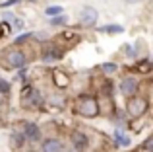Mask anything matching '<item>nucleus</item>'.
<instances>
[{
    "instance_id": "f257e3e1",
    "label": "nucleus",
    "mask_w": 153,
    "mask_h": 152,
    "mask_svg": "<svg viewBox=\"0 0 153 152\" xmlns=\"http://www.w3.org/2000/svg\"><path fill=\"white\" fill-rule=\"evenodd\" d=\"M0 65L6 70H14V68H23L27 65V55L23 53L22 47L12 45L0 51Z\"/></svg>"
},
{
    "instance_id": "f03ea898",
    "label": "nucleus",
    "mask_w": 153,
    "mask_h": 152,
    "mask_svg": "<svg viewBox=\"0 0 153 152\" xmlns=\"http://www.w3.org/2000/svg\"><path fill=\"white\" fill-rule=\"evenodd\" d=\"M76 113L85 117V119H93V117H97V115H101L97 98L91 96V94L78 96V99H76Z\"/></svg>"
},
{
    "instance_id": "7ed1b4c3",
    "label": "nucleus",
    "mask_w": 153,
    "mask_h": 152,
    "mask_svg": "<svg viewBox=\"0 0 153 152\" xmlns=\"http://www.w3.org/2000/svg\"><path fill=\"white\" fill-rule=\"evenodd\" d=\"M147 111V98L143 96H134L126 102V113L130 119H138Z\"/></svg>"
},
{
    "instance_id": "20e7f679",
    "label": "nucleus",
    "mask_w": 153,
    "mask_h": 152,
    "mask_svg": "<svg viewBox=\"0 0 153 152\" xmlns=\"http://www.w3.org/2000/svg\"><path fill=\"white\" fill-rule=\"evenodd\" d=\"M64 53H66V49H62V47H60V45H58L56 41L45 43V45L41 47V59H43L45 62L60 61V59L64 57Z\"/></svg>"
},
{
    "instance_id": "39448f33",
    "label": "nucleus",
    "mask_w": 153,
    "mask_h": 152,
    "mask_svg": "<svg viewBox=\"0 0 153 152\" xmlns=\"http://www.w3.org/2000/svg\"><path fill=\"white\" fill-rule=\"evenodd\" d=\"M120 94L124 96V98H134V96H138V90H140V80L136 78V76H124L122 80H120Z\"/></svg>"
},
{
    "instance_id": "423d86ee",
    "label": "nucleus",
    "mask_w": 153,
    "mask_h": 152,
    "mask_svg": "<svg viewBox=\"0 0 153 152\" xmlns=\"http://www.w3.org/2000/svg\"><path fill=\"white\" fill-rule=\"evenodd\" d=\"M70 142H72V146H74V150L82 152V150H85L87 146H89V137H87L83 131L76 129V131L70 133Z\"/></svg>"
},
{
    "instance_id": "0eeeda50",
    "label": "nucleus",
    "mask_w": 153,
    "mask_h": 152,
    "mask_svg": "<svg viewBox=\"0 0 153 152\" xmlns=\"http://www.w3.org/2000/svg\"><path fill=\"white\" fill-rule=\"evenodd\" d=\"M97 18H99V12L95 10L93 6H83L82 12H79V22L85 27L95 26V23H97Z\"/></svg>"
},
{
    "instance_id": "6e6552de",
    "label": "nucleus",
    "mask_w": 153,
    "mask_h": 152,
    "mask_svg": "<svg viewBox=\"0 0 153 152\" xmlns=\"http://www.w3.org/2000/svg\"><path fill=\"white\" fill-rule=\"evenodd\" d=\"M39 152H66V146H64V142L60 141V138L49 137V138H45V141L41 142Z\"/></svg>"
},
{
    "instance_id": "1a4fd4ad",
    "label": "nucleus",
    "mask_w": 153,
    "mask_h": 152,
    "mask_svg": "<svg viewBox=\"0 0 153 152\" xmlns=\"http://www.w3.org/2000/svg\"><path fill=\"white\" fill-rule=\"evenodd\" d=\"M78 41H79V35L74 33V31H62V33H58V37H56V43H58L62 49L76 45Z\"/></svg>"
},
{
    "instance_id": "9d476101",
    "label": "nucleus",
    "mask_w": 153,
    "mask_h": 152,
    "mask_svg": "<svg viewBox=\"0 0 153 152\" xmlns=\"http://www.w3.org/2000/svg\"><path fill=\"white\" fill-rule=\"evenodd\" d=\"M51 74H52V82H54V86H56V88L64 90V88L70 86V76L64 72V70H60V68H52V70H51Z\"/></svg>"
},
{
    "instance_id": "9b49d317",
    "label": "nucleus",
    "mask_w": 153,
    "mask_h": 152,
    "mask_svg": "<svg viewBox=\"0 0 153 152\" xmlns=\"http://www.w3.org/2000/svg\"><path fill=\"white\" fill-rule=\"evenodd\" d=\"M99 102V111L101 115H112L114 113V102H112V96H99L97 98Z\"/></svg>"
},
{
    "instance_id": "f8f14e48",
    "label": "nucleus",
    "mask_w": 153,
    "mask_h": 152,
    "mask_svg": "<svg viewBox=\"0 0 153 152\" xmlns=\"http://www.w3.org/2000/svg\"><path fill=\"white\" fill-rule=\"evenodd\" d=\"M22 102H23V105H25V107H39V105H41V102H43L41 92H39L37 88H31V92L27 96H23Z\"/></svg>"
},
{
    "instance_id": "ddd939ff",
    "label": "nucleus",
    "mask_w": 153,
    "mask_h": 152,
    "mask_svg": "<svg viewBox=\"0 0 153 152\" xmlns=\"http://www.w3.org/2000/svg\"><path fill=\"white\" fill-rule=\"evenodd\" d=\"M23 135H25V138L29 142H39V141H41V129H39L37 125H33V123H27V125H25Z\"/></svg>"
},
{
    "instance_id": "4468645a",
    "label": "nucleus",
    "mask_w": 153,
    "mask_h": 152,
    "mask_svg": "<svg viewBox=\"0 0 153 152\" xmlns=\"http://www.w3.org/2000/svg\"><path fill=\"white\" fill-rule=\"evenodd\" d=\"M25 141H27V138H25V135H23V133H18V131H14V133H12L10 135V146H12V148H23V146H25Z\"/></svg>"
},
{
    "instance_id": "2eb2a0df",
    "label": "nucleus",
    "mask_w": 153,
    "mask_h": 152,
    "mask_svg": "<svg viewBox=\"0 0 153 152\" xmlns=\"http://www.w3.org/2000/svg\"><path fill=\"white\" fill-rule=\"evenodd\" d=\"M114 142H116L118 146H130V138L124 137L120 129H116V131H114Z\"/></svg>"
},
{
    "instance_id": "dca6fc26",
    "label": "nucleus",
    "mask_w": 153,
    "mask_h": 152,
    "mask_svg": "<svg viewBox=\"0 0 153 152\" xmlns=\"http://www.w3.org/2000/svg\"><path fill=\"white\" fill-rule=\"evenodd\" d=\"M136 70L142 72V74H147V72H151V70H153V62L151 61H140L138 65H136Z\"/></svg>"
},
{
    "instance_id": "f3484780",
    "label": "nucleus",
    "mask_w": 153,
    "mask_h": 152,
    "mask_svg": "<svg viewBox=\"0 0 153 152\" xmlns=\"http://www.w3.org/2000/svg\"><path fill=\"white\" fill-rule=\"evenodd\" d=\"M99 31L101 33H122L124 31V27L122 26H116V23H108V26H103V27H99Z\"/></svg>"
},
{
    "instance_id": "a211bd4d",
    "label": "nucleus",
    "mask_w": 153,
    "mask_h": 152,
    "mask_svg": "<svg viewBox=\"0 0 153 152\" xmlns=\"http://www.w3.org/2000/svg\"><path fill=\"white\" fill-rule=\"evenodd\" d=\"M101 68H103L105 74H114L118 70V65L116 62H105V65H101Z\"/></svg>"
},
{
    "instance_id": "6ab92c4d",
    "label": "nucleus",
    "mask_w": 153,
    "mask_h": 152,
    "mask_svg": "<svg viewBox=\"0 0 153 152\" xmlns=\"http://www.w3.org/2000/svg\"><path fill=\"white\" fill-rule=\"evenodd\" d=\"M138 152H153V135H151V137H147L146 141H143L142 148H140Z\"/></svg>"
},
{
    "instance_id": "aec40b11",
    "label": "nucleus",
    "mask_w": 153,
    "mask_h": 152,
    "mask_svg": "<svg viewBox=\"0 0 153 152\" xmlns=\"http://www.w3.org/2000/svg\"><path fill=\"white\" fill-rule=\"evenodd\" d=\"M47 16H62V6H49L47 8Z\"/></svg>"
},
{
    "instance_id": "412c9836",
    "label": "nucleus",
    "mask_w": 153,
    "mask_h": 152,
    "mask_svg": "<svg viewBox=\"0 0 153 152\" xmlns=\"http://www.w3.org/2000/svg\"><path fill=\"white\" fill-rule=\"evenodd\" d=\"M51 26H66V16H56V18H52Z\"/></svg>"
},
{
    "instance_id": "4be33fe9",
    "label": "nucleus",
    "mask_w": 153,
    "mask_h": 152,
    "mask_svg": "<svg viewBox=\"0 0 153 152\" xmlns=\"http://www.w3.org/2000/svg\"><path fill=\"white\" fill-rule=\"evenodd\" d=\"M8 92H10V82L0 78V94H8Z\"/></svg>"
},
{
    "instance_id": "5701e85b",
    "label": "nucleus",
    "mask_w": 153,
    "mask_h": 152,
    "mask_svg": "<svg viewBox=\"0 0 153 152\" xmlns=\"http://www.w3.org/2000/svg\"><path fill=\"white\" fill-rule=\"evenodd\" d=\"M122 51H124L126 57H136V51H134V47H132V45H122Z\"/></svg>"
},
{
    "instance_id": "b1692460",
    "label": "nucleus",
    "mask_w": 153,
    "mask_h": 152,
    "mask_svg": "<svg viewBox=\"0 0 153 152\" xmlns=\"http://www.w3.org/2000/svg\"><path fill=\"white\" fill-rule=\"evenodd\" d=\"M8 33H10V26H8L6 22H4V23H0V37H6Z\"/></svg>"
},
{
    "instance_id": "393cba45",
    "label": "nucleus",
    "mask_w": 153,
    "mask_h": 152,
    "mask_svg": "<svg viewBox=\"0 0 153 152\" xmlns=\"http://www.w3.org/2000/svg\"><path fill=\"white\" fill-rule=\"evenodd\" d=\"M12 23H14V27H18V29H22V27H23V22L19 18H12Z\"/></svg>"
},
{
    "instance_id": "a878e982",
    "label": "nucleus",
    "mask_w": 153,
    "mask_h": 152,
    "mask_svg": "<svg viewBox=\"0 0 153 152\" xmlns=\"http://www.w3.org/2000/svg\"><path fill=\"white\" fill-rule=\"evenodd\" d=\"M14 4H19V0H8V2H2L0 6L2 8H10V6H14Z\"/></svg>"
},
{
    "instance_id": "bb28decb",
    "label": "nucleus",
    "mask_w": 153,
    "mask_h": 152,
    "mask_svg": "<svg viewBox=\"0 0 153 152\" xmlns=\"http://www.w3.org/2000/svg\"><path fill=\"white\" fill-rule=\"evenodd\" d=\"M126 4H136V2H140V0H124Z\"/></svg>"
},
{
    "instance_id": "cd10ccee",
    "label": "nucleus",
    "mask_w": 153,
    "mask_h": 152,
    "mask_svg": "<svg viewBox=\"0 0 153 152\" xmlns=\"http://www.w3.org/2000/svg\"><path fill=\"white\" fill-rule=\"evenodd\" d=\"M66 152H78V150H74V148H72V150H66Z\"/></svg>"
}]
</instances>
